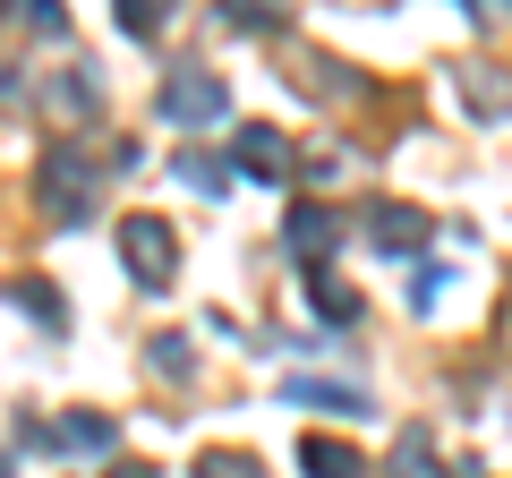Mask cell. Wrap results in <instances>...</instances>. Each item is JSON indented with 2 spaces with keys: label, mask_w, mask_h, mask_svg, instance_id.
I'll use <instances>...</instances> for the list:
<instances>
[{
  "label": "cell",
  "mask_w": 512,
  "mask_h": 478,
  "mask_svg": "<svg viewBox=\"0 0 512 478\" xmlns=\"http://www.w3.org/2000/svg\"><path fill=\"white\" fill-rule=\"evenodd\" d=\"M367 239H376V248H419V239H427V222L410 214V205H376V222H367Z\"/></svg>",
  "instance_id": "8"
},
{
  "label": "cell",
  "mask_w": 512,
  "mask_h": 478,
  "mask_svg": "<svg viewBox=\"0 0 512 478\" xmlns=\"http://www.w3.org/2000/svg\"><path fill=\"white\" fill-rule=\"evenodd\" d=\"M111 478H154V470H146V461H120V470H111Z\"/></svg>",
  "instance_id": "17"
},
{
  "label": "cell",
  "mask_w": 512,
  "mask_h": 478,
  "mask_svg": "<svg viewBox=\"0 0 512 478\" xmlns=\"http://www.w3.org/2000/svg\"><path fill=\"white\" fill-rule=\"evenodd\" d=\"M120 257H128V274L146 282V291H171V274H180V239H171L154 214H128L120 222Z\"/></svg>",
  "instance_id": "2"
},
{
  "label": "cell",
  "mask_w": 512,
  "mask_h": 478,
  "mask_svg": "<svg viewBox=\"0 0 512 478\" xmlns=\"http://www.w3.org/2000/svg\"><path fill=\"white\" fill-rule=\"evenodd\" d=\"M222 103H231V94H222V77H205V69H180V77L163 86V120H180V129L222 120Z\"/></svg>",
  "instance_id": "3"
},
{
  "label": "cell",
  "mask_w": 512,
  "mask_h": 478,
  "mask_svg": "<svg viewBox=\"0 0 512 478\" xmlns=\"http://www.w3.org/2000/svg\"><path fill=\"white\" fill-rule=\"evenodd\" d=\"M291 402H316V410H359V393H342V385H291Z\"/></svg>",
  "instance_id": "13"
},
{
  "label": "cell",
  "mask_w": 512,
  "mask_h": 478,
  "mask_svg": "<svg viewBox=\"0 0 512 478\" xmlns=\"http://www.w3.org/2000/svg\"><path fill=\"white\" fill-rule=\"evenodd\" d=\"M308 291H316V308H325L333 325H350V316H359V299H350V291H333L325 274H308Z\"/></svg>",
  "instance_id": "10"
},
{
  "label": "cell",
  "mask_w": 512,
  "mask_h": 478,
  "mask_svg": "<svg viewBox=\"0 0 512 478\" xmlns=\"http://www.w3.org/2000/svg\"><path fill=\"white\" fill-rule=\"evenodd\" d=\"M9 299H18L26 316H43V325H69V308H60V299L43 291V282H18V291H9Z\"/></svg>",
  "instance_id": "9"
},
{
  "label": "cell",
  "mask_w": 512,
  "mask_h": 478,
  "mask_svg": "<svg viewBox=\"0 0 512 478\" xmlns=\"http://www.w3.org/2000/svg\"><path fill=\"white\" fill-rule=\"evenodd\" d=\"M18 18L43 26V35H60V26H69V18H60V0H18Z\"/></svg>",
  "instance_id": "15"
},
{
  "label": "cell",
  "mask_w": 512,
  "mask_h": 478,
  "mask_svg": "<svg viewBox=\"0 0 512 478\" xmlns=\"http://www.w3.org/2000/svg\"><path fill=\"white\" fill-rule=\"evenodd\" d=\"M35 436V427H26ZM35 444H69V453H111V419H94V410H69L60 427H43Z\"/></svg>",
  "instance_id": "4"
},
{
  "label": "cell",
  "mask_w": 512,
  "mask_h": 478,
  "mask_svg": "<svg viewBox=\"0 0 512 478\" xmlns=\"http://www.w3.org/2000/svg\"><path fill=\"white\" fill-rule=\"evenodd\" d=\"M35 188H43V205H52L60 222H86V214H94V188H103V171H94L77 146H52V154L35 163Z\"/></svg>",
  "instance_id": "1"
},
{
  "label": "cell",
  "mask_w": 512,
  "mask_h": 478,
  "mask_svg": "<svg viewBox=\"0 0 512 478\" xmlns=\"http://www.w3.org/2000/svg\"><path fill=\"white\" fill-rule=\"evenodd\" d=\"M231 163L248 171V180H282V137H274V129H239Z\"/></svg>",
  "instance_id": "7"
},
{
  "label": "cell",
  "mask_w": 512,
  "mask_h": 478,
  "mask_svg": "<svg viewBox=\"0 0 512 478\" xmlns=\"http://www.w3.org/2000/svg\"><path fill=\"white\" fill-rule=\"evenodd\" d=\"M154 18H163V0H120V26H128V35H154Z\"/></svg>",
  "instance_id": "14"
},
{
  "label": "cell",
  "mask_w": 512,
  "mask_h": 478,
  "mask_svg": "<svg viewBox=\"0 0 512 478\" xmlns=\"http://www.w3.org/2000/svg\"><path fill=\"white\" fill-rule=\"evenodd\" d=\"M470 9L478 18H512V0H470Z\"/></svg>",
  "instance_id": "16"
},
{
  "label": "cell",
  "mask_w": 512,
  "mask_h": 478,
  "mask_svg": "<svg viewBox=\"0 0 512 478\" xmlns=\"http://www.w3.org/2000/svg\"><path fill=\"white\" fill-rule=\"evenodd\" d=\"M282 239H291V257H325L333 239H342V222H333L325 205H299V214L282 222Z\"/></svg>",
  "instance_id": "6"
},
{
  "label": "cell",
  "mask_w": 512,
  "mask_h": 478,
  "mask_svg": "<svg viewBox=\"0 0 512 478\" xmlns=\"http://www.w3.org/2000/svg\"><path fill=\"white\" fill-rule=\"evenodd\" d=\"M222 18L248 26V35H265V26H274V0H222Z\"/></svg>",
  "instance_id": "11"
},
{
  "label": "cell",
  "mask_w": 512,
  "mask_h": 478,
  "mask_svg": "<svg viewBox=\"0 0 512 478\" xmlns=\"http://www.w3.org/2000/svg\"><path fill=\"white\" fill-rule=\"evenodd\" d=\"M197 478H265V470H256L248 453H205V461H197Z\"/></svg>",
  "instance_id": "12"
},
{
  "label": "cell",
  "mask_w": 512,
  "mask_h": 478,
  "mask_svg": "<svg viewBox=\"0 0 512 478\" xmlns=\"http://www.w3.org/2000/svg\"><path fill=\"white\" fill-rule=\"evenodd\" d=\"M299 470L308 478H367V461L350 444H333V436H299Z\"/></svg>",
  "instance_id": "5"
}]
</instances>
